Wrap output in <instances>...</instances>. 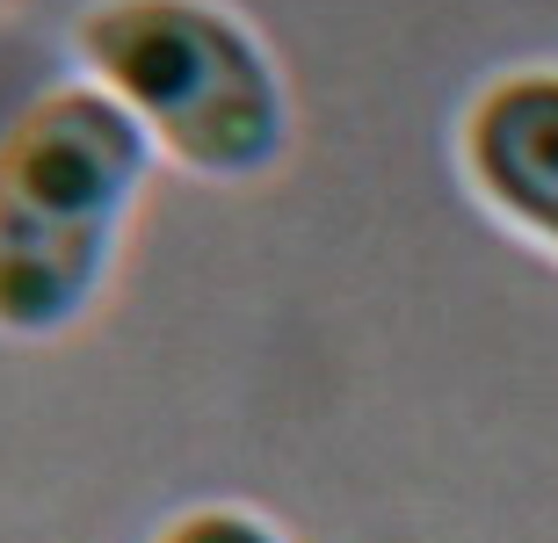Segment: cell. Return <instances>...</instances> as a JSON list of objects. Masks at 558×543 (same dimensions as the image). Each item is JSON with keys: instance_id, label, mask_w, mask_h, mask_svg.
<instances>
[{"instance_id": "obj_2", "label": "cell", "mask_w": 558, "mask_h": 543, "mask_svg": "<svg viewBox=\"0 0 558 543\" xmlns=\"http://www.w3.org/2000/svg\"><path fill=\"white\" fill-rule=\"evenodd\" d=\"M65 51L189 182L247 188L290 160V73L232 0H87Z\"/></svg>"}, {"instance_id": "obj_4", "label": "cell", "mask_w": 558, "mask_h": 543, "mask_svg": "<svg viewBox=\"0 0 558 543\" xmlns=\"http://www.w3.org/2000/svg\"><path fill=\"white\" fill-rule=\"evenodd\" d=\"M153 543H290V529L247 501H189L153 529Z\"/></svg>"}, {"instance_id": "obj_1", "label": "cell", "mask_w": 558, "mask_h": 543, "mask_svg": "<svg viewBox=\"0 0 558 543\" xmlns=\"http://www.w3.org/2000/svg\"><path fill=\"white\" fill-rule=\"evenodd\" d=\"M160 152L102 87H37L0 124V341L51 348L102 312Z\"/></svg>"}, {"instance_id": "obj_3", "label": "cell", "mask_w": 558, "mask_h": 543, "mask_svg": "<svg viewBox=\"0 0 558 543\" xmlns=\"http://www.w3.org/2000/svg\"><path fill=\"white\" fill-rule=\"evenodd\" d=\"M457 174L530 247L558 254V65H508L457 116Z\"/></svg>"}]
</instances>
